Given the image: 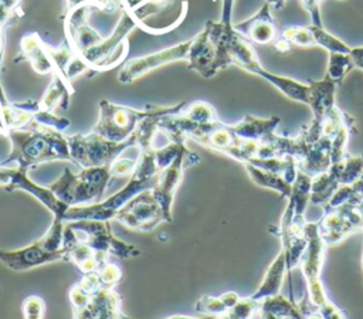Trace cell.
I'll list each match as a JSON object with an SVG mask.
<instances>
[{
	"label": "cell",
	"instance_id": "6da1fadb",
	"mask_svg": "<svg viewBox=\"0 0 363 319\" xmlns=\"http://www.w3.org/2000/svg\"><path fill=\"white\" fill-rule=\"evenodd\" d=\"M6 136L10 139L11 152L1 166L16 163L17 167L28 170L45 162H72L68 136L52 126L31 121L26 128L7 129Z\"/></svg>",
	"mask_w": 363,
	"mask_h": 319
},
{
	"label": "cell",
	"instance_id": "7a4b0ae2",
	"mask_svg": "<svg viewBox=\"0 0 363 319\" xmlns=\"http://www.w3.org/2000/svg\"><path fill=\"white\" fill-rule=\"evenodd\" d=\"M157 163L155 157V147L149 150L139 152L138 164L132 172L126 184L112 194L111 197L86 204V206H71L67 208L62 220H82V218H92V220H104L111 221L115 220L116 213L129 203L133 197L142 193L146 189H152L156 184L157 179Z\"/></svg>",
	"mask_w": 363,
	"mask_h": 319
},
{
	"label": "cell",
	"instance_id": "3957f363",
	"mask_svg": "<svg viewBox=\"0 0 363 319\" xmlns=\"http://www.w3.org/2000/svg\"><path fill=\"white\" fill-rule=\"evenodd\" d=\"M112 177L111 164L81 167L78 173L65 167L64 173L48 187L68 207L86 206L102 200Z\"/></svg>",
	"mask_w": 363,
	"mask_h": 319
},
{
	"label": "cell",
	"instance_id": "277c9868",
	"mask_svg": "<svg viewBox=\"0 0 363 319\" xmlns=\"http://www.w3.org/2000/svg\"><path fill=\"white\" fill-rule=\"evenodd\" d=\"M136 135L132 133L130 138L122 142H113L104 138L99 133L91 130L86 135L75 133L68 136V145L71 152L72 163L78 167H92V166H106L115 162L121 153L128 147H136Z\"/></svg>",
	"mask_w": 363,
	"mask_h": 319
},
{
	"label": "cell",
	"instance_id": "5b68a950",
	"mask_svg": "<svg viewBox=\"0 0 363 319\" xmlns=\"http://www.w3.org/2000/svg\"><path fill=\"white\" fill-rule=\"evenodd\" d=\"M305 231L308 235V242L301 257L299 267L306 279L308 299L311 301L312 306L316 309L319 315V309L329 301L326 291L323 288V284L320 281V274H322L328 245L319 234L316 221L306 223Z\"/></svg>",
	"mask_w": 363,
	"mask_h": 319
},
{
	"label": "cell",
	"instance_id": "8992f818",
	"mask_svg": "<svg viewBox=\"0 0 363 319\" xmlns=\"http://www.w3.org/2000/svg\"><path fill=\"white\" fill-rule=\"evenodd\" d=\"M65 225L78 240L89 244L96 251H105L121 259H129L142 254L136 245L119 240L112 233L109 221L82 218L65 221Z\"/></svg>",
	"mask_w": 363,
	"mask_h": 319
},
{
	"label": "cell",
	"instance_id": "52a82bcc",
	"mask_svg": "<svg viewBox=\"0 0 363 319\" xmlns=\"http://www.w3.org/2000/svg\"><path fill=\"white\" fill-rule=\"evenodd\" d=\"M155 109L156 106L136 109L132 106L118 105L111 101L101 99L99 118L92 130L113 142L126 140L135 132L138 123L143 118L153 113Z\"/></svg>",
	"mask_w": 363,
	"mask_h": 319
},
{
	"label": "cell",
	"instance_id": "ba28073f",
	"mask_svg": "<svg viewBox=\"0 0 363 319\" xmlns=\"http://www.w3.org/2000/svg\"><path fill=\"white\" fill-rule=\"evenodd\" d=\"M197 163H200V156L193 150H190L189 147H186L173 159L172 163H169L166 167L157 172L156 184L152 187V193H153V197L160 204L167 223H172L173 220L172 207H173L176 190L180 186L183 179V172L186 167L194 166Z\"/></svg>",
	"mask_w": 363,
	"mask_h": 319
},
{
	"label": "cell",
	"instance_id": "9c48e42d",
	"mask_svg": "<svg viewBox=\"0 0 363 319\" xmlns=\"http://www.w3.org/2000/svg\"><path fill=\"white\" fill-rule=\"evenodd\" d=\"M318 223V230L326 245H335L354 233L363 231V217L360 207L342 204L336 207L325 206Z\"/></svg>",
	"mask_w": 363,
	"mask_h": 319
},
{
	"label": "cell",
	"instance_id": "30bf717a",
	"mask_svg": "<svg viewBox=\"0 0 363 319\" xmlns=\"http://www.w3.org/2000/svg\"><path fill=\"white\" fill-rule=\"evenodd\" d=\"M121 224L133 231L149 233L160 223H167L164 213L153 197L152 189H146L126 203L115 216Z\"/></svg>",
	"mask_w": 363,
	"mask_h": 319
},
{
	"label": "cell",
	"instance_id": "8fae6325",
	"mask_svg": "<svg viewBox=\"0 0 363 319\" xmlns=\"http://www.w3.org/2000/svg\"><path fill=\"white\" fill-rule=\"evenodd\" d=\"M0 186H3L7 191L26 190L27 193L34 196L37 200H40L54 214V218L62 220L68 208V206L62 203L48 186L47 187L40 186L34 180H31L26 169H21V167L10 169L0 164Z\"/></svg>",
	"mask_w": 363,
	"mask_h": 319
},
{
	"label": "cell",
	"instance_id": "7c38bea8",
	"mask_svg": "<svg viewBox=\"0 0 363 319\" xmlns=\"http://www.w3.org/2000/svg\"><path fill=\"white\" fill-rule=\"evenodd\" d=\"M0 261L13 271H28L40 265L57 262V261H69V251L67 247H62L58 251H48L41 240L38 238L33 244L23 247L14 251L0 250Z\"/></svg>",
	"mask_w": 363,
	"mask_h": 319
},
{
	"label": "cell",
	"instance_id": "4fadbf2b",
	"mask_svg": "<svg viewBox=\"0 0 363 319\" xmlns=\"http://www.w3.org/2000/svg\"><path fill=\"white\" fill-rule=\"evenodd\" d=\"M191 45V38L180 43L177 45L169 47L166 50H160L157 52L145 55V57H138V58H132L129 60L121 69V72L118 74V79L122 84H129L133 82L135 79L140 78L142 75L147 74L149 71L162 67L164 64L173 62V61H180V60H186L189 58V50Z\"/></svg>",
	"mask_w": 363,
	"mask_h": 319
},
{
	"label": "cell",
	"instance_id": "5bb4252c",
	"mask_svg": "<svg viewBox=\"0 0 363 319\" xmlns=\"http://www.w3.org/2000/svg\"><path fill=\"white\" fill-rule=\"evenodd\" d=\"M234 28L244 38L257 44H271L278 37L275 21L271 14V6L267 1L254 16L234 24Z\"/></svg>",
	"mask_w": 363,
	"mask_h": 319
},
{
	"label": "cell",
	"instance_id": "9a60e30c",
	"mask_svg": "<svg viewBox=\"0 0 363 319\" xmlns=\"http://www.w3.org/2000/svg\"><path fill=\"white\" fill-rule=\"evenodd\" d=\"M77 318H126L122 312V299L112 286H101L89 295L86 306Z\"/></svg>",
	"mask_w": 363,
	"mask_h": 319
},
{
	"label": "cell",
	"instance_id": "2e32d148",
	"mask_svg": "<svg viewBox=\"0 0 363 319\" xmlns=\"http://www.w3.org/2000/svg\"><path fill=\"white\" fill-rule=\"evenodd\" d=\"M216 60V48L208 37V31L204 27L197 35L191 38V45L189 50V68L197 71L204 78L214 77L213 65Z\"/></svg>",
	"mask_w": 363,
	"mask_h": 319
},
{
	"label": "cell",
	"instance_id": "e0dca14e",
	"mask_svg": "<svg viewBox=\"0 0 363 319\" xmlns=\"http://www.w3.org/2000/svg\"><path fill=\"white\" fill-rule=\"evenodd\" d=\"M336 86H337V84L333 82L326 75L320 81H311L309 82L308 105L312 111V121H311L312 125L320 128L322 119L325 118L328 111L336 105L335 103Z\"/></svg>",
	"mask_w": 363,
	"mask_h": 319
},
{
	"label": "cell",
	"instance_id": "ac0fdd59",
	"mask_svg": "<svg viewBox=\"0 0 363 319\" xmlns=\"http://www.w3.org/2000/svg\"><path fill=\"white\" fill-rule=\"evenodd\" d=\"M332 140L326 136H322L316 142H313L306 153L296 162L298 170L313 177L322 172H326L332 164L330 157Z\"/></svg>",
	"mask_w": 363,
	"mask_h": 319
},
{
	"label": "cell",
	"instance_id": "d6986e66",
	"mask_svg": "<svg viewBox=\"0 0 363 319\" xmlns=\"http://www.w3.org/2000/svg\"><path fill=\"white\" fill-rule=\"evenodd\" d=\"M279 122H281L279 116H271L264 119V118H257L254 115H245L240 122H237L235 125H231V128L238 138L262 143L272 133H275Z\"/></svg>",
	"mask_w": 363,
	"mask_h": 319
},
{
	"label": "cell",
	"instance_id": "ffe728a7",
	"mask_svg": "<svg viewBox=\"0 0 363 319\" xmlns=\"http://www.w3.org/2000/svg\"><path fill=\"white\" fill-rule=\"evenodd\" d=\"M286 274H288L286 251L284 248H281L277 258L267 268V272L264 275L261 285L257 288V291L251 296L255 299H262L269 295L281 293V288H282Z\"/></svg>",
	"mask_w": 363,
	"mask_h": 319
},
{
	"label": "cell",
	"instance_id": "44dd1931",
	"mask_svg": "<svg viewBox=\"0 0 363 319\" xmlns=\"http://www.w3.org/2000/svg\"><path fill=\"white\" fill-rule=\"evenodd\" d=\"M252 74L258 75V77L264 78L265 81H268L269 84H272L275 88H278L289 99L298 101V102H302V103L308 105V101H309V84L306 85V84L298 82V81H295L292 78L272 74V72L267 71L262 65H258L252 71Z\"/></svg>",
	"mask_w": 363,
	"mask_h": 319
},
{
	"label": "cell",
	"instance_id": "7402d4cb",
	"mask_svg": "<svg viewBox=\"0 0 363 319\" xmlns=\"http://www.w3.org/2000/svg\"><path fill=\"white\" fill-rule=\"evenodd\" d=\"M74 92L69 81L60 72H52V81L48 85L45 94L40 99V109L45 112H54L55 106L67 109L69 105V96Z\"/></svg>",
	"mask_w": 363,
	"mask_h": 319
},
{
	"label": "cell",
	"instance_id": "603a6c76",
	"mask_svg": "<svg viewBox=\"0 0 363 319\" xmlns=\"http://www.w3.org/2000/svg\"><path fill=\"white\" fill-rule=\"evenodd\" d=\"M257 318H272V319H281V318H295L302 319V313L299 310L298 303L294 299H288L281 293L269 295L262 299H259V309L257 313Z\"/></svg>",
	"mask_w": 363,
	"mask_h": 319
},
{
	"label": "cell",
	"instance_id": "cb8c5ba5",
	"mask_svg": "<svg viewBox=\"0 0 363 319\" xmlns=\"http://www.w3.org/2000/svg\"><path fill=\"white\" fill-rule=\"evenodd\" d=\"M21 54L31 64L35 72L48 74L54 72V65L44 48V43L37 33L23 37L21 40Z\"/></svg>",
	"mask_w": 363,
	"mask_h": 319
},
{
	"label": "cell",
	"instance_id": "d4e9b609",
	"mask_svg": "<svg viewBox=\"0 0 363 319\" xmlns=\"http://www.w3.org/2000/svg\"><path fill=\"white\" fill-rule=\"evenodd\" d=\"M244 167L248 173V176L251 177V180L264 189H271L275 190L281 197L288 198L291 196L292 191V183H289L284 176L274 173V172H268L264 170L261 167H257L251 163H244Z\"/></svg>",
	"mask_w": 363,
	"mask_h": 319
},
{
	"label": "cell",
	"instance_id": "484cf974",
	"mask_svg": "<svg viewBox=\"0 0 363 319\" xmlns=\"http://www.w3.org/2000/svg\"><path fill=\"white\" fill-rule=\"evenodd\" d=\"M241 296L237 292L228 291L221 293L220 296L203 295L199 301H196L194 309L199 313L213 316V318H225L227 312L238 302Z\"/></svg>",
	"mask_w": 363,
	"mask_h": 319
},
{
	"label": "cell",
	"instance_id": "4316f807",
	"mask_svg": "<svg viewBox=\"0 0 363 319\" xmlns=\"http://www.w3.org/2000/svg\"><path fill=\"white\" fill-rule=\"evenodd\" d=\"M339 186L340 183L330 167L326 172L313 176L311 181L309 203L325 207L335 194V191L339 189Z\"/></svg>",
	"mask_w": 363,
	"mask_h": 319
},
{
	"label": "cell",
	"instance_id": "83f0119b",
	"mask_svg": "<svg viewBox=\"0 0 363 319\" xmlns=\"http://www.w3.org/2000/svg\"><path fill=\"white\" fill-rule=\"evenodd\" d=\"M340 184H352L363 172V155H350L336 163L330 164Z\"/></svg>",
	"mask_w": 363,
	"mask_h": 319
},
{
	"label": "cell",
	"instance_id": "f1b7e54d",
	"mask_svg": "<svg viewBox=\"0 0 363 319\" xmlns=\"http://www.w3.org/2000/svg\"><path fill=\"white\" fill-rule=\"evenodd\" d=\"M354 130H356L354 129V119L345 112V118L342 121V125L339 126L337 132L332 138V147H330L332 163L340 162L347 156V153H349L347 152V142H349L350 135Z\"/></svg>",
	"mask_w": 363,
	"mask_h": 319
},
{
	"label": "cell",
	"instance_id": "f546056e",
	"mask_svg": "<svg viewBox=\"0 0 363 319\" xmlns=\"http://www.w3.org/2000/svg\"><path fill=\"white\" fill-rule=\"evenodd\" d=\"M353 68H356V67H354V62L350 57V52H329L326 77L330 78L337 85L342 84L345 77Z\"/></svg>",
	"mask_w": 363,
	"mask_h": 319
},
{
	"label": "cell",
	"instance_id": "4dcf8cb0",
	"mask_svg": "<svg viewBox=\"0 0 363 319\" xmlns=\"http://www.w3.org/2000/svg\"><path fill=\"white\" fill-rule=\"evenodd\" d=\"M309 27H311V31L313 34L315 45H319V47L325 48L328 52H350L352 48L346 43H343L340 38L328 33L323 28V26L309 24Z\"/></svg>",
	"mask_w": 363,
	"mask_h": 319
},
{
	"label": "cell",
	"instance_id": "1f68e13d",
	"mask_svg": "<svg viewBox=\"0 0 363 319\" xmlns=\"http://www.w3.org/2000/svg\"><path fill=\"white\" fill-rule=\"evenodd\" d=\"M279 35L285 38L291 45H298V47L315 45L313 34L309 26H288L281 31Z\"/></svg>",
	"mask_w": 363,
	"mask_h": 319
},
{
	"label": "cell",
	"instance_id": "d6a6232c",
	"mask_svg": "<svg viewBox=\"0 0 363 319\" xmlns=\"http://www.w3.org/2000/svg\"><path fill=\"white\" fill-rule=\"evenodd\" d=\"M259 309V299L250 296L240 298L238 302L227 312L225 318L228 319H248V318H257Z\"/></svg>",
	"mask_w": 363,
	"mask_h": 319
},
{
	"label": "cell",
	"instance_id": "836d02e7",
	"mask_svg": "<svg viewBox=\"0 0 363 319\" xmlns=\"http://www.w3.org/2000/svg\"><path fill=\"white\" fill-rule=\"evenodd\" d=\"M184 115L189 116L191 121L194 122H200V123H204V122H211V121H216L218 119L217 118V113H216V109L204 102V101H196L190 105H187L184 108Z\"/></svg>",
	"mask_w": 363,
	"mask_h": 319
},
{
	"label": "cell",
	"instance_id": "e575fe53",
	"mask_svg": "<svg viewBox=\"0 0 363 319\" xmlns=\"http://www.w3.org/2000/svg\"><path fill=\"white\" fill-rule=\"evenodd\" d=\"M23 315L27 319H40L45 315V302L38 295H30L23 301Z\"/></svg>",
	"mask_w": 363,
	"mask_h": 319
},
{
	"label": "cell",
	"instance_id": "d590c367",
	"mask_svg": "<svg viewBox=\"0 0 363 319\" xmlns=\"http://www.w3.org/2000/svg\"><path fill=\"white\" fill-rule=\"evenodd\" d=\"M98 272H99V276H101L102 282L106 286H112V288L122 278V269L116 264H112V262H106L101 269H98Z\"/></svg>",
	"mask_w": 363,
	"mask_h": 319
},
{
	"label": "cell",
	"instance_id": "8d00e7d4",
	"mask_svg": "<svg viewBox=\"0 0 363 319\" xmlns=\"http://www.w3.org/2000/svg\"><path fill=\"white\" fill-rule=\"evenodd\" d=\"M138 164V157L136 159H116L115 162L111 163V172L113 177H122L132 174Z\"/></svg>",
	"mask_w": 363,
	"mask_h": 319
},
{
	"label": "cell",
	"instance_id": "74e56055",
	"mask_svg": "<svg viewBox=\"0 0 363 319\" xmlns=\"http://www.w3.org/2000/svg\"><path fill=\"white\" fill-rule=\"evenodd\" d=\"M299 1H301L302 7L309 13L311 24L323 26L322 17H320V10H319V1H316V0H299Z\"/></svg>",
	"mask_w": 363,
	"mask_h": 319
},
{
	"label": "cell",
	"instance_id": "f35d334b",
	"mask_svg": "<svg viewBox=\"0 0 363 319\" xmlns=\"http://www.w3.org/2000/svg\"><path fill=\"white\" fill-rule=\"evenodd\" d=\"M319 318H328V319H339V318H347L346 312L337 308L330 299L319 309Z\"/></svg>",
	"mask_w": 363,
	"mask_h": 319
},
{
	"label": "cell",
	"instance_id": "ab89813d",
	"mask_svg": "<svg viewBox=\"0 0 363 319\" xmlns=\"http://www.w3.org/2000/svg\"><path fill=\"white\" fill-rule=\"evenodd\" d=\"M363 155V153H362ZM352 190L354 193V197H356V201L359 204V207L363 204V172L360 173L359 179L356 181H353L352 184Z\"/></svg>",
	"mask_w": 363,
	"mask_h": 319
},
{
	"label": "cell",
	"instance_id": "60d3db41",
	"mask_svg": "<svg viewBox=\"0 0 363 319\" xmlns=\"http://www.w3.org/2000/svg\"><path fill=\"white\" fill-rule=\"evenodd\" d=\"M350 57L356 68L363 69V47H354L350 50Z\"/></svg>",
	"mask_w": 363,
	"mask_h": 319
},
{
	"label": "cell",
	"instance_id": "b9f144b4",
	"mask_svg": "<svg viewBox=\"0 0 363 319\" xmlns=\"http://www.w3.org/2000/svg\"><path fill=\"white\" fill-rule=\"evenodd\" d=\"M271 7H274V9H281L282 6H284V3H285V0H265Z\"/></svg>",
	"mask_w": 363,
	"mask_h": 319
},
{
	"label": "cell",
	"instance_id": "7bdbcfd3",
	"mask_svg": "<svg viewBox=\"0 0 363 319\" xmlns=\"http://www.w3.org/2000/svg\"><path fill=\"white\" fill-rule=\"evenodd\" d=\"M6 132H7V129H6L3 115H1V108H0V135H6Z\"/></svg>",
	"mask_w": 363,
	"mask_h": 319
},
{
	"label": "cell",
	"instance_id": "ee69618b",
	"mask_svg": "<svg viewBox=\"0 0 363 319\" xmlns=\"http://www.w3.org/2000/svg\"><path fill=\"white\" fill-rule=\"evenodd\" d=\"M360 211H362V217H363V204L360 206Z\"/></svg>",
	"mask_w": 363,
	"mask_h": 319
},
{
	"label": "cell",
	"instance_id": "f6af8a7d",
	"mask_svg": "<svg viewBox=\"0 0 363 319\" xmlns=\"http://www.w3.org/2000/svg\"><path fill=\"white\" fill-rule=\"evenodd\" d=\"M362 267H363V254H362Z\"/></svg>",
	"mask_w": 363,
	"mask_h": 319
}]
</instances>
